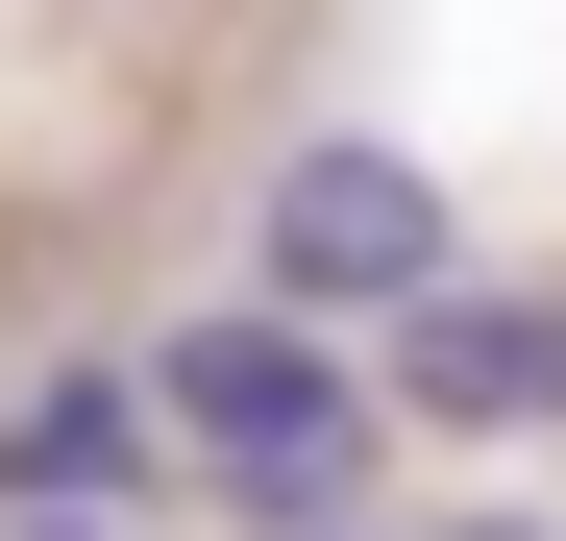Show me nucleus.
<instances>
[{
    "instance_id": "obj_4",
    "label": "nucleus",
    "mask_w": 566,
    "mask_h": 541,
    "mask_svg": "<svg viewBox=\"0 0 566 541\" xmlns=\"http://www.w3.org/2000/svg\"><path fill=\"white\" fill-rule=\"evenodd\" d=\"M148 468H172L148 370H25V394H0V492H124L148 517Z\"/></svg>"
},
{
    "instance_id": "obj_1",
    "label": "nucleus",
    "mask_w": 566,
    "mask_h": 541,
    "mask_svg": "<svg viewBox=\"0 0 566 541\" xmlns=\"http://www.w3.org/2000/svg\"><path fill=\"white\" fill-rule=\"evenodd\" d=\"M148 418H172V468H198L222 517H345V468H369L395 394L321 344V296H198L148 344Z\"/></svg>"
},
{
    "instance_id": "obj_5",
    "label": "nucleus",
    "mask_w": 566,
    "mask_h": 541,
    "mask_svg": "<svg viewBox=\"0 0 566 541\" xmlns=\"http://www.w3.org/2000/svg\"><path fill=\"white\" fill-rule=\"evenodd\" d=\"M0 541H148L124 492H0Z\"/></svg>"
},
{
    "instance_id": "obj_2",
    "label": "nucleus",
    "mask_w": 566,
    "mask_h": 541,
    "mask_svg": "<svg viewBox=\"0 0 566 541\" xmlns=\"http://www.w3.org/2000/svg\"><path fill=\"white\" fill-rule=\"evenodd\" d=\"M443 270H468V222H443V172H419V148L321 124L296 172H271V296H321V320H395V296H443Z\"/></svg>"
},
{
    "instance_id": "obj_7",
    "label": "nucleus",
    "mask_w": 566,
    "mask_h": 541,
    "mask_svg": "<svg viewBox=\"0 0 566 541\" xmlns=\"http://www.w3.org/2000/svg\"><path fill=\"white\" fill-rule=\"evenodd\" d=\"M296 541H321V517H296Z\"/></svg>"
},
{
    "instance_id": "obj_6",
    "label": "nucleus",
    "mask_w": 566,
    "mask_h": 541,
    "mask_svg": "<svg viewBox=\"0 0 566 541\" xmlns=\"http://www.w3.org/2000/svg\"><path fill=\"white\" fill-rule=\"evenodd\" d=\"M443 541H566V517H443Z\"/></svg>"
},
{
    "instance_id": "obj_3",
    "label": "nucleus",
    "mask_w": 566,
    "mask_h": 541,
    "mask_svg": "<svg viewBox=\"0 0 566 541\" xmlns=\"http://www.w3.org/2000/svg\"><path fill=\"white\" fill-rule=\"evenodd\" d=\"M395 418H443V443H542L566 418V296H395V370H369Z\"/></svg>"
}]
</instances>
